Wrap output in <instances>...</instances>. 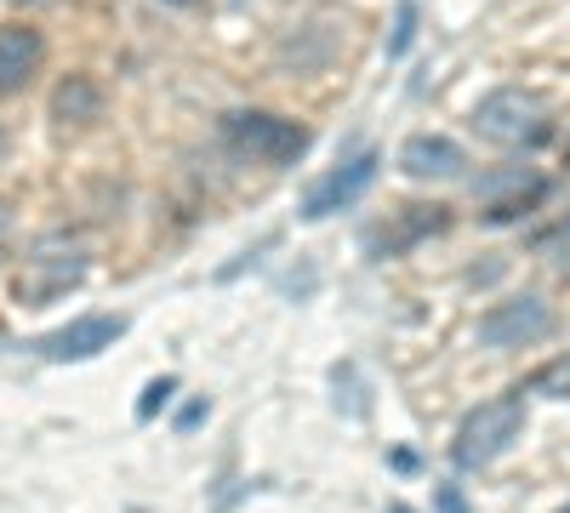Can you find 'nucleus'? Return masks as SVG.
I'll return each instance as SVG.
<instances>
[{"label": "nucleus", "instance_id": "obj_1", "mask_svg": "<svg viewBox=\"0 0 570 513\" xmlns=\"http://www.w3.org/2000/svg\"><path fill=\"white\" fill-rule=\"evenodd\" d=\"M525 434V388L513 394H497V399H480L462 423H456V440H451V456L456 468H491L497 456L513 451V440Z\"/></svg>", "mask_w": 570, "mask_h": 513}, {"label": "nucleus", "instance_id": "obj_6", "mask_svg": "<svg viewBox=\"0 0 570 513\" xmlns=\"http://www.w3.org/2000/svg\"><path fill=\"white\" fill-rule=\"evenodd\" d=\"M376 149H360L354 160H343L337 171H325L314 189H308V200H303V217L308 223H325V217H337V211H348L354 200H365V189L376 182Z\"/></svg>", "mask_w": 570, "mask_h": 513}, {"label": "nucleus", "instance_id": "obj_13", "mask_svg": "<svg viewBox=\"0 0 570 513\" xmlns=\"http://www.w3.org/2000/svg\"><path fill=\"white\" fill-rule=\"evenodd\" d=\"M531 394H548V399H570V354L548 359L537 377H531Z\"/></svg>", "mask_w": 570, "mask_h": 513}, {"label": "nucleus", "instance_id": "obj_10", "mask_svg": "<svg viewBox=\"0 0 570 513\" xmlns=\"http://www.w3.org/2000/svg\"><path fill=\"white\" fill-rule=\"evenodd\" d=\"M46 40L29 23H0V98H18V91L40 75Z\"/></svg>", "mask_w": 570, "mask_h": 513}, {"label": "nucleus", "instance_id": "obj_7", "mask_svg": "<svg viewBox=\"0 0 570 513\" xmlns=\"http://www.w3.org/2000/svg\"><path fill=\"white\" fill-rule=\"evenodd\" d=\"M126 337V314H80V319H69V325H58V332H46L35 348L46 354V359H91V354H104V348H115Z\"/></svg>", "mask_w": 570, "mask_h": 513}, {"label": "nucleus", "instance_id": "obj_12", "mask_svg": "<svg viewBox=\"0 0 570 513\" xmlns=\"http://www.w3.org/2000/svg\"><path fill=\"white\" fill-rule=\"evenodd\" d=\"M52 120L58 126H91L104 120V86L91 75H63L52 91Z\"/></svg>", "mask_w": 570, "mask_h": 513}, {"label": "nucleus", "instance_id": "obj_11", "mask_svg": "<svg viewBox=\"0 0 570 513\" xmlns=\"http://www.w3.org/2000/svg\"><path fill=\"white\" fill-rule=\"evenodd\" d=\"M445 223H451V211H445V206H400V211H394V223L383 228V235H371V246L383 251V257H400V251H411L416 240L440 235Z\"/></svg>", "mask_w": 570, "mask_h": 513}, {"label": "nucleus", "instance_id": "obj_5", "mask_svg": "<svg viewBox=\"0 0 570 513\" xmlns=\"http://www.w3.org/2000/svg\"><path fill=\"white\" fill-rule=\"evenodd\" d=\"M553 332V308L537 297V292H519V297H502L480 314V343L485 348H531Z\"/></svg>", "mask_w": 570, "mask_h": 513}, {"label": "nucleus", "instance_id": "obj_20", "mask_svg": "<svg viewBox=\"0 0 570 513\" xmlns=\"http://www.w3.org/2000/svg\"><path fill=\"white\" fill-rule=\"evenodd\" d=\"M23 7H52V0H23Z\"/></svg>", "mask_w": 570, "mask_h": 513}, {"label": "nucleus", "instance_id": "obj_19", "mask_svg": "<svg viewBox=\"0 0 570 513\" xmlns=\"http://www.w3.org/2000/svg\"><path fill=\"white\" fill-rule=\"evenodd\" d=\"M440 513H468V507H462V496H456L451 485H440Z\"/></svg>", "mask_w": 570, "mask_h": 513}, {"label": "nucleus", "instance_id": "obj_21", "mask_svg": "<svg viewBox=\"0 0 570 513\" xmlns=\"http://www.w3.org/2000/svg\"><path fill=\"white\" fill-rule=\"evenodd\" d=\"M389 513H411V507H400V502H394V507H389Z\"/></svg>", "mask_w": 570, "mask_h": 513}, {"label": "nucleus", "instance_id": "obj_17", "mask_svg": "<svg viewBox=\"0 0 570 513\" xmlns=\"http://www.w3.org/2000/svg\"><path fill=\"white\" fill-rule=\"evenodd\" d=\"M200 423H206V399H195V405L177 416V428H183V434H188V428H200Z\"/></svg>", "mask_w": 570, "mask_h": 513}, {"label": "nucleus", "instance_id": "obj_16", "mask_svg": "<svg viewBox=\"0 0 570 513\" xmlns=\"http://www.w3.org/2000/svg\"><path fill=\"white\" fill-rule=\"evenodd\" d=\"M542 251H548L553 263H570V223L553 228V235H542Z\"/></svg>", "mask_w": 570, "mask_h": 513}, {"label": "nucleus", "instance_id": "obj_22", "mask_svg": "<svg viewBox=\"0 0 570 513\" xmlns=\"http://www.w3.org/2000/svg\"><path fill=\"white\" fill-rule=\"evenodd\" d=\"M0 155H7V137H0Z\"/></svg>", "mask_w": 570, "mask_h": 513}, {"label": "nucleus", "instance_id": "obj_18", "mask_svg": "<svg viewBox=\"0 0 570 513\" xmlns=\"http://www.w3.org/2000/svg\"><path fill=\"white\" fill-rule=\"evenodd\" d=\"M7 246H12V206L0 200V257H7Z\"/></svg>", "mask_w": 570, "mask_h": 513}, {"label": "nucleus", "instance_id": "obj_15", "mask_svg": "<svg viewBox=\"0 0 570 513\" xmlns=\"http://www.w3.org/2000/svg\"><path fill=\"white\" fill-rule=\"evenodd\" d=\"M411 29H416V7H400V23H394V40H389V52H394V58L411 46Z\"/></svg>", "mask_w": 570, "mask_h": 513}, {"label": "nucleus", "instance_id": "obj_4", "mask_svg": "<svg viewBox=\"0 0 570 513\" xmlns=\"http://www.w3.org/2000/svg\"><path fill=\"white\" fill-rule=\"evenodd\" d=\"M80 279H86V246L58 228V235H40V240L29 246L23 274H18V297H23L29 308H40V303L75 292Z\"/></svg>", "mask_w": 570, "mask_h": 513}, {"label": "nucleus", "instance_id": "obj_24", "mask_svg": "<svg viewBox=\"0 0 570 513\" xmlns=\"http://www.w3.org/2000/svg\"><path fill=\"white\" fill-rule=\"evenodd\" d=\"M559 513H570V507H559Z\"/></svg>", "mask_w": 570, "mask_h": 513}, {"label": "nucleus", "instance_id": "obj_8", "mask_svg": "<svg viewBox=\"0 0 570 513\" xmlns=\"http://www.w3.org/2000/svg\"><path fill=\"white\" fill-rule=\"evenodd\" d=\"M480 211H485V223H513V217H525L542 195H548V177L542 171H531V166H508V171H491V177H480Z\"/></svg>", "mask_w": 570, "mask_h": 513}, {"label": "nucleus", "instance_id": "obj_23", "mask_svg": "<svg viewBox=\"0 0 570 513\" xmlns=\"http://www.w3.org/2000/svg\"><path fill=\"white\" fill-rule=\"evenodd\" d=\"M171 7H188V0H171Z\"/></svg>", "mask_w": 570, "mask_h": 513}, {"label": "nucleus", "instance_id": "obj_3", "mask_svg": "<svg viewBox=\"0 0 570 513\" xmlns=\"http://www.w3.org/2000/svg\"><path fill=\"white\" fill-rule=\"evenodd\" d=\"M223 144H228V155L257 160V166H292L308 155V126L268 115V109H240L223 120Z\"/></svg>", "mask_w": 570, "mask_h": 513}, {"label": "nucleus", "instance_id": "obj_9", "mask_svg": "<svg viewBox=\"0 0 570 513\" xmlns=\"http://www.w3.org/2000/svg\"><path fill=\"white\" fill-rule=\"evenodd\" d=\"M400 171L416 177V182H451L468 171V155L456 137H440V131H416L405 137V149H400Z\"/></svg>", "mask_w": 570, "mask_h": 513}, {"label": "nucleus", "instance_id": "obj_14", "mask_svg": "<svg viewBox=\"0 0 570 513\" xmlns=\"http://www.w3.org/2000/svg\"><path fill=\"white\" fill-rule=\"evenodd\" d=\"M171 394H177V383H171V377H155L149 388H142V399H137V416H155V411H166V405H171Z\"/></svg>", "mask_w": 570, "mask_h": 513}, {"label": "nucleus", "instance_id": "obj_2", "mask_svg": "<svg viewBox=\"0 0 570 513\" xmlns=\"http://www.w3.org/2000/svg\"><path fill=\"white\" fill-rule=\"evenodd\" d=\"M548 126H553V109L531 86H497L491 98L473 103V131L497 149H531L548 137Z\"/></svg>", "mask_w": 570, "mask_h": 513}]
</instances>
